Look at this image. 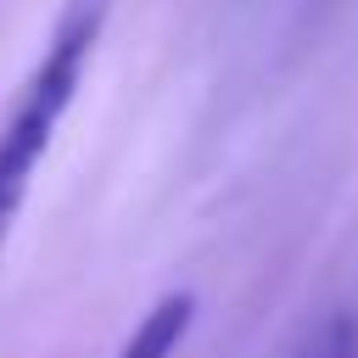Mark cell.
<instances>
[{
  "instance_id": "obj_1",
  "label": "cell",
  "mask_w": 358,
  "mask_h": 358,
  "mask_svg": "<svg viewBox=\"0 0 358 358\" xmlns=\"http://www.w3.org/2000/svg\"><path fill=\"white\" fill-rule=\"evenodd\" d=\"M106 17H112V0H67L39 62H34V73L22 78L11 112L0 117V257H6V241L17 229L22 201L34 190V173L50 157L56 129L67 123V112L78 101V84L95 62Z\"/></svg>"
},
{
  "instance_id": "obj_2",
  "label": "cell",
  "mask_w": 358,
  "mask_h": 358,
  "mask_svg": "<svg viewBox=\"0 0 358 358\" xmlns=\"http://www.w3.org/2000/svg\"><path fill=\"white\" fill-rule=\"evenodd\" d=\"M190 319H196V296L190 291H173V296H162L129 336H123V347H117V358H173L179 352V341L190 336Z\"/></svg>"
},
{
  "instance_id": "obj_3",
  "label": "cell",
  "mask_w": 358,
  "mask_h": 358,
  "mask_svg": "<svg viewBox=\"0 0 358 358\" xmlns=\"http://www.w3.org/2000/svg\"><path fill=\"white\" fill-rule=\"evenodd\" d=\"M291 358H358V330H352V319H324L319 330H308V336L296 341Z\"/></svg>"
}]
</instances>
